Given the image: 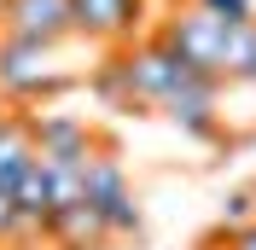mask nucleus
Segmentation results:
<instances>
[{"label": "nucleus", "instance_id": "1", "mask_svg": "<svg viewBox=\"0 0 256 250\" xmlns=\"http://www.w3.org/2000/svg\"><path fill=\"white\" fill-rule=\"evenodd\" d=\"M227 30H233V24L210 18L204 6H186V12H175V18L158 30V41L175 52L180 64H186L192 76H216V82H222V47H227Z\"/></svg>", "mask_w": 256, "mask_h": 250}, {"label": "nucleus", "instance_id": "2", "mask_svg": "<svg viewBox=\"0 0 256 250\" xmlns=\"http://www.w3.org/2000/svg\"><path fill=\"white\" fill-rule=\"evenodd\" d=\"M58 88H70V76L52 64V47L0 41V94H6V105H30V99H47Z\"/></svg>", "mask_w": 256, "mask_h": 250}, {"label": "nucleus", "instance_id": "3", "mask_svg": "<svg viewBox=\"0 0 256 250\" xmlns=\"http://www.w3.org/2000/svg\"><path fill=\"white\" fill-rule=\"evenodd\" d=\"M116 70H122L134 105H163V99H169L180 82L192 76V70H186V64H180L169 47H163L158 35H152V41H134L128 52H116Z\"/></svg>", "mask_w": 256, "mask_h": 250}, {"label": "nucleus", "instance_id": "4", "mask_svg": "<svg viewBox=\"0 0 256 250\" xmlns=\"http://www.w3.org/2000/svg\"><path fill=\"white\" fill-rule=\"evenodd\" d=\"M76 30L70 0H0V41H35V47H58Z\"/></svg>", "mask_w": 256, "mask_h": 250}, {"label": "nucleus", "instance_id": "5", "mask_svg": "<svg viewBox=\"0 0 256 250\" xmlns=\"http://www.w3.org/2000/svg\"><path fill=\"white\" fill-rule=\"evenodd\" d=\"M82 198L111 221V233H140V204L128 192V174H122L116 157H94L82 169Z\"/></svg>", "mask_w": 256, "mask_h": 250}, {"label": "nucleus", "instance_id": "6", "mask_svg": "<svg viewBox=\"0 0 256 250\" xmlns=\"http://www.w3.org/2000/svg\"><path fill=\"white\" fill-rule=\"evenodd\" d=\"M30 140H35V157L47 163V169H88L94 163V134L88 122L76 116H30Z\"/></svg>", "mask_w": 256, "mask_h": 250}, {"label": "nucleus", "instance_id": "7", "mask_svg": "<svg viewBox=\"0 0 256 250\" xmlns=\"http://www.w3.org/2000/svg\"><path fill=\"white\" fill-rule=\"evenodd\" d=\"M146 0H70V18H76V35H94V41H134L146 30Z\"/></svg>", "mask_w": 256, "mask_h": 250}, {"label": "nucleus", "instance_id": "8", "mask_svg": "<svg viewBox=\"0 0 256 250\" xmlns=\"http://www.w3.org/2000/svg\"><path fill=\"white\" fill-rule=\"evenodd\" d=\"M169 122L192 140H216V76H186L175 94L163 99Z\"/></svg>", "mask_w": 256, "mask_h": 250}, {"label": "nucleus", "instance_id": "9", "mask_svg": "<svg viewBox=\"0 0 256 250\" xmlns=\"http://www.w3.org/2000/svg\"><path fill=\"white\" fill-rule=\"evenodd\" d=\"M52 238H58L64 250H94V244H105V238H116L111 233V221L99 216L88 198H76V204H64L58 216H52V227H47Z\"/></svg>", "mask_w": 256, "mask_h": 250}, {"label": "nucleus", "instance_id": "10", "mask_svg": "<svg viewBox=\"0 0 256 250\" xmlns=\"http://www.w3.org/2000/svg\"><path fill=\"white\" fill-rule=\"evenodd\" d=\"M35 169V140H30V116H6L0 122V192H12L24 174Z\"/></svg>", "mask_w": 256, "mask_h": 250}, {"label": "nucleus", "instance_id": "11", "mask_svg": "<svg viewBox=\"0 0 256 250\" xmlns=\"http://www.w3.org/2000/svg\"><path fill=\"white\" fill-rule=\"evenodd\" d=\"M222 76H227V82H256V18H244V24H233V30H227Z\"/></svg>", "mask_w": 256, "mask_h": 250}, {"label": "nucleus", "instance_id": "12", "mask_svg": "<svg viewBox=\"0 0 256 250\" xmlns=\"http://www.w3.org/2000/svg\"><path fill=\"white\" fill-rule=\"evenodd\" d=\"M192 6H204V12L222 18V24H244V18H256V0H192Z\"/></svg>", "mask_w": 256, "mask_h": 250}, {"label": "nucleus", "instance_id": "13", "mask_svg": "<svg viewBox=\"0 0 256 250\" xmlns=\"http://www.w3.org/2000/svg\"><path fill=\"white\" fill-rule=\"evenodd\" d=\"M18 233V204H12V192H0V238H12Z\"/></svg>", "mask_w": 256, "mask_h": 250}, {"label": "nucleus", "instance_id": "14", "mask_svg": "<svg viewBox=\"0 0 256 250\" xmlns=\"http://www.w3.org/2000/svg\"><path fill=\"white\" fill-rule=\"evenodd\" d=\"M227 250H256V221L239 227V233H227Z\"/></svg>", "mask_w": 256, "mask_h": 250}, {"label": "nucleus", "instance_id": "15", "mask_svg": "<svg viewBox=\"0 0 256 250\" xmlns=\"http://www.w3.org/2000/svg\"><path fill=\"white\" fill-rule=\"evenodd\" d=\"M6 116H12V110H6V94H0V122H6Z\"/></svg>", "mask_w": 256, "mask_h": 250}]
</instances>
